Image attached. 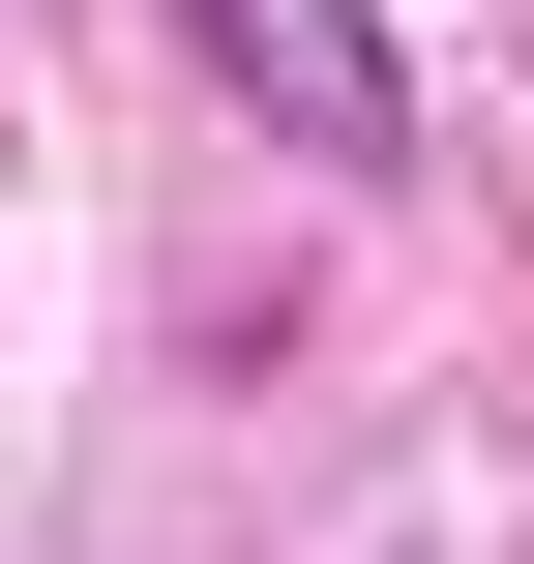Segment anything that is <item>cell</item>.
I'll return each mask as SVG.
<instances>
[{
	"mask_svg": "<svg viewBox=\"0 0 534 564\" xmlns=\"http://www.w3.org/2000/svg\"><path fill=\"white\" fill-rule=\"evenodd\" d=\"M178 59H208L268 149H327V178H386V149H416V59H386V0H178Z\"/></svg>",
	"mask_w": 534,
	"mask_h": 564,
	"instance_id": "6da1fadb",
	"label": "cell"
}]
</instances>
